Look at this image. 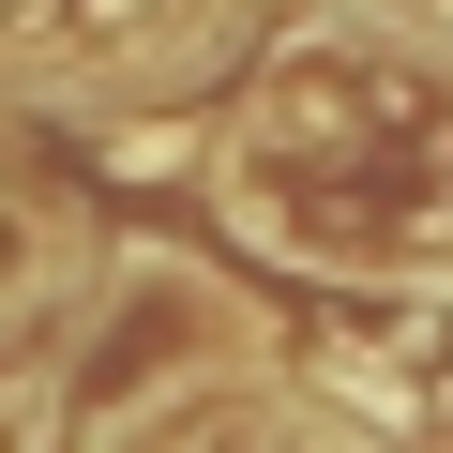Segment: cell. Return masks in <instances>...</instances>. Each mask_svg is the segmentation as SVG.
Wrapping results in <instances>:
<instances>
[]
</instances>
